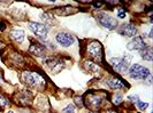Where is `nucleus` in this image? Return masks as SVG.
<instances>
[{
  "label": "nucleus",
  "mask_w": 153,
  "mask_h": 113,
  "mask_svg": "<svg viewBox=\"0 0 153 113\" xmlns=\"http://www.w3.org/2000/svg\"><path fill=\"white\" fill-rule=\"evenodd\" d=\"M33 93L29 89H21L14 94V102L21 107L29 106L33 103Z\"/></svg>",
  "instance_id": "nucleus-6"
},
{
  "label": "nucleus",
  "mask_w": 153,
  "mask_h": 113,
  "mask_svg": "<svg viewBox=\"0 0 153 113\" xmlns=\"http://www.w3.org/2000/svg\"><path fill=\"white\" fill-rule=\"evenodd\" d=\"M0 111H1V109H0Z\"/></svg>",
  "instance_id": "nucleus-33"
},
{
  "label": "nucleus",
  "mask_w": 153,
  "mask_h": 113,
  "mask_svg": "<svg viewBox=\"0 0 153 113\" xmlns=\"http://www.w3.org/2000/svg\"><path fill=\"white\" fill-rule=\"evenodd\" d=\"M149 47V45L145 42V40L143 39V37L140 36H136L135 38H132V40L129 41L127 44V49L129 52H143L144 49H146Z\"/></svg>",
  "instance_id": "nucleus-10"
},
{
  "label": "nucleus",
  "mask_w": 153,
  "mask_h": 113,
  "mask_svg": "<svg viewBox=\"0 0 153 113\" xmlns=\"http://www.w3.org/2000/svg\"><path fill=\"white\" fill-rule=\"evenodd\" d=\"M92 6L96 9H100L105 6V2L104 1H94V2H92Z\"/></svg>",
  "instance_id": "nucleus-26"
},
{
  "label": "nucleus",
  "mask_w": 153,
  "mask_h": 113,
  "mask_svg": "<svg viewBox=\"0 0 153 113\" xmlns=\"http://www.w3.org/2000/svg\"><path fill=\"white\" fill-rule=\"evenodd\" d=\"M44 63H45V65L48 68V70H50L53 74L59 73L62 69L65 68V63H63L62 58H60V57H52V56H48V57H45Z\"/></svg>",
  "instance_id": "nucleus-8"
},
{
  "label": "nucleus",
  "mask_w": 153,
  "mask_h": 113,
  "mask_svg": "<svg viewBox=\"0 0 153 113\" xmlns=\"http://www.w3.org/2000/svg\"><path fill=\"white\" fill-rule=\"evenodd\" d=\"M28 28L29 30L36 36L37 38H39L42 41H44L47 39V33L48 30L46 29V25L44 23H39V22H30L28 24Z\"/></svg>",
  "instance_id": "nucleus-7"
},
{
  "label": "nucleus",
  "mask_w": 153,
  "mask_h": 113,
  "mask_svg": "<svg viewBox=\"0 0 153 113\" xmlns=\"http://www.w3.org/2000/svg\"><path fill=\"white\" fill-rule=\"evenodd\" d=\"M123 101H124V98H123V95L121 93H114V94L111 96V103L115 106L121 105L123 103Z\"/></svg>",
  "instance_id": "nucleus-18"
},
{
  "label": "nucleus",
  "mask_w": 153,
  "mask_h": 113,
  "mask_svg": "<svg viewBox=\"0 0 153 113\" xmlns=\"http://www.w3.org/2000/svg\"><path fill=\"white\" fill-rule=\"evenodd\" d=\"M10 38L14 42H17V44H22L23 41L25 40L27 38V34H25V31L22 30V29H15L10 32Z\"/></svg>",
  "instance_id": "nucleus-15"
},
{
  "label": "nucleus",
  "mask_w": 153,
  "mask_h": 113,
  "mask_svg": "<svg viewBox=\"0 0 153 113\" xmlns=\"http://www.w3.org/2000/svg\"><path fill=\"white\" fill-rule=\"evenodd\" d=\"M127 98H128V101L131 102L132 104H137L138 102H139V95H137V94H135V95H129Z\"/></svg>",
  "instance_id": "nucleus-25"
},
{
  "label": "nucleus",
  "mask_w": 153,
  "mask_h": 113,
  "mask_svg": "<svg viewBox=\"0 0 153 113\" xmlns=\"http://www.w3.org/2000/svg\"><path fill=\"white\" fill-rule=\"evenodd\" d=\"M2 79H4V78H2V73H1V71H0V83H1L2 81H4Z\"/></svg>",
  "instance_id": "nucleus-30"
},
{
  "label": "nucleus",
  "mask_w": 153,
  "mask_h": 113,
  "mask_svg": "<svg viewBox=\"0 0 153 113\" xmlns=\"http://www.w3.org/2000/svg\"><path fill=\"white\" fill-rule=\"evenodd\" d=\"M135 105L137 106V109L139 111H146V110L149 109L150 104H149L147 102H140V101H139L137 104H135Z\"/></svg>",
  "instance_id": "nucleus-23"
},
{
  "label": "nucleus",
  "mask_w": 153,
  "mask_h": 113,
  "mask_svg": "<svg viewBox=\"0 0 153 113\" xmlns=\"http://www.w3.org/2000/svg\"><path fill=\"white\" fill-rule=\"evenodd\" d=\"M61 113H76V106L74 104H67L61 110Z\"/></svg>",
  "instance_id": "nucleus-21"
},
{
  "label": "nucleus",
  "mask_w": 153,
  "mask_h": 113,
  "mask_svg": "<svg viewBox=\"0 0 153 113\" xmlns=\"http://www.w3.org/2000/svg\"><path fill=\"white\" fill-rule=\"evenodd\" d=\"M106 95L107 93L104 90H89L83 97L84 106H86L90 111H99Z\"/></svg>",
  "instance_id": "nucleus-2"
},
{
  "label": "nucleus",
  "mask_w": 153,
  "mask_h": 113,
  "mask_svg": "<svg viewBox=\"0 0 153 113\" xmlns=\"http://www.w3.org/2000/svg\"><path fill=\"white\" fill-rule=\"evenodd\" d=\"M105 85L111 90H123L127 89V82H124L120 77H108L105 79Z\"/></svg>",
  "instance_id": "nucleus-11"
},
{
  "label": "nucleus",
  "mask_w": 153,
  "mask_h": 113,
  "mask_svg": "<svg viewBox=\"0 0 153 113\" xmlns=\"http://www.w3.org/2000/svg\"><path fill=\"white\" fill-rule=\"evenodd\" d=\"M5 113H15L14 111H12V110H8V111H6Z\"/></svg>",
  "instance_id": "nucleus-32"
},
{
  "label": "nucleus",
  "mask_w": 153,
  "mask_h": 113,
  "mask_svg": "<svg viewBox=\"0 0 153 113\" xmlns=\"http://www.w3.org/2000/svg\"><path fill=\"white\" fill-rule=\"evenodd\" d=\"M85 52L89 58H91L92 62L94 63H104L105 61V54H104V48L101 42L98 40H92L90 41L86 47H85Z\"/></svg>",
  "instance_id": "nucleus-3"
},
{
  "label": "nucleus",
  "mask_w": 153,
  "mask_h": 113,
  "mask_svg": "<svg viewBox=\"0 0 153 113\" xmlns=\"http://www.w3.org/2000/svg\"><path fill=\"white\" fill-rule=\"evenodd\" d=\"M32 104H35L36 107H38L39 110H42L43 112H46V111L50 109L48 99H47V97L44 96V95H39V96H37L36 101H35Z\"/></svg>",
  "instance_id": "nucleus-14"
},
{
  "label": "nucleus",
  "mask_w": 153,
  "mask_h": 113,
  "mask_svg": "<svg viewBox=\"0 0 153 113\" xmlns=\"http://www.w3.org/2000/svg\"><path fill=\"white\" fill-rule=\"evenodd\" d=\"M96 18H97V22L99 23L102 28L109 31L115 30L119 26V22H117L116 17H114L111 13H107V12H98L96 14Z\"/></svg>",
  "instance_id": "nucleus-5"
},
{
  "label": "nucleus",
  "mask_w": 153,
  "mask_h": 113,
  "mask_svg": "<svg viewBox=\"0 0 153 113\" xmlns=\"http://www.w3.org/2000/svg\"><path fill=\"white\" fill-rule=\"evenodd\" d=\"M128 75L129 78L132 80H136V81H145L147 79V77L151 75V71L150 69L139 64V63H135V64H131L129 69H128Z\"/></svg>",
  "instance_id": "nucleus-4"
},
{
  "label": "nucleus",
  "mask_w": 153,
  "mask_h": 113,
  "mask_svg": "<svg viewBox=\"0 0 153 113\" xmlns=\"http://www.w3.org/2000/svg\"><path fill=\"white\" fill-rule=\"evenodd\" d=\"M88 113H100L99 111H89Z\"/></svg>",
  "instance_id": "nucleus-31"
},
{
  "label": "nucleus",
  "mask_w": 153,
  "mask_h": 113,
  "mask_svg": "<svg viewBox=\"0 0 153 113\" xmlns=\"http://www.w3.org/2000/svg\"><path fill=\"white\" fill-rule=\"evenodd\" d=\"M6 28H7V23L4 22V21H1V22H0V33L6 30Z\"/></svg>",
  "instance_id": "nucleus-27"
},
{
  "label": "nucleus",
  "mask_w": 153,
  "mask_h": 113,
  "mask_svg": "<svg viewBox=\"0 0 153 113\" xmlns=\"http://www.w3.org/2000/svg\"><path fill=\"white\" fill-rule=\"evenodd\" d=\"M71 10L73 12H76V8H73L71 6H62V7H56L53 10V13L55 15L59 16H68L71 14Z\"/></svg>",
  "instance_id": "nucleus-17"
},
{
  "label": "nucleus",
  "mask_w": 153,
  "mask_h": 113,
  "mask_svg": "<svg viewBox=\"0 0 153 113\" xmlns=\"http://www.w3.org/2000/svg\"><path fill=\"white\" fill-rule=\"evenodd\" d=\"M10 105H12V103H10L9 97L7 95L0 93V109H6V107H9Z\"/></svg>",
  "instance_id": "nucleus-20"
},
{
  "label": "nucleus",
  "mask_w": 153,
  "mask_h": 113,
  "mask_svg": "<svg viewBox=\"0 0 153 113\" xmlns=\"http://www.w3.org/2000/svg\"><path fill=\"white\" fill-rule=\"evenodd\" d=\"M46 50H47V48L43 44H39L38 41H32L29 47V53L36 57H44Z\"/></svg>",
  "instance_id": "nucleus-13"
},
{
  "label": "nucleus",
  "mask_w": 153,
  "mask_h": 113,
  "mask_svg": "<svg viewBox=\"0 0 153 113\" xmlns=\"http://www.w3.org/2000/svg\"><path fill=\"white\" fill-rule=\"evenodd\" d=\"M126 17H127V12H126V9L119 8L117 12H116V20H117V18L123 20V18H126Z\"/></svg>",
  "instance_id": "nucleus-24"
},
{
  "label": "nucleus",
  "mask_w": 153,
  "mask_h": 113,
  "mask_svg": "<svg viewBox=\"0 0 153 113\" xmlns=\"http://www.w3.org/2000/svg\"><path fill=\"white\" fill-rule=\"evenodd\" d=\"M13 1H0V5H6L5 7H7V5H12Z\"/></svg>",
  "instance_id": "nucleus-28"
},
{
  "label": "nucleus",
  "mask_w": 153,
  "mask_h": 113,
  "mask_svg": "<svg viewBox=\"0 0 153 113\" xmlns=\"http://www.w3.org/2000/svg\"><path fill=\"white\" fill-rule=\"evenodd\" d=\"M106 113H119V112H116L115 110H107V111H106Z\"/></svg>",
  "instance_id": "nucleus-29"
},
{
  "label": "nucleus",
  "mask_w": 153,
  "mask_h": 113,
  "mask_svg": "<svg viewBox=\"0 0 153 113\" xmlns=\"http://www.w3.org/2000/svg\"><path fill=\"white\" fill-rule=\"evenodd\" d=\"M83 66H84L85 70H88L89 72H91L93 74H99L100 72H101V70H102L99 64H97V63H94V62L89 61V60L84 61Z\"/></svg>",
  "instance_id": "nucleus-16"
},
{
  "label": "nucleus",
  "mask_w": 153,
  "mask_h": 113,
  "mask_svg": "<svg viewBox=\"0 0 153 113\" xmlns=\"http://www.w3.org/2000/svg\"><path fill=\"white\" fill-rule=\"evenodd\" d=\"M74 105L78 107V109H82L84 107V102H83V96H75L74 97Z\"/></svg>",
  "instance_id": "nucleus-22"
},
{
  "label": "nucleus",
  "mask_w": 153,
  "mask_h": 113,
  "mask_svg": "<svg viewBox=\"0 0 153 113\" xmlns=\"http://www.w3.org/2000/svg\"><path fill=\"white\" fill-rule=\"evenodd\" d=\"M140 56L146 62H152L153 61V52H152V48L149 46L146 49H144L143 52H140Z\"/></svg>",
  "instance_id": "nucleus-19"
},
{
  "label": "nucleus",
  "mask_w": 153,
  "mask_h": 113,
  "mask_svg": "<svg viewBox=\"0 0 153 113\" xmlns=\"http://www.w3.org/2000/svg\"><path fill=\"white\" fill-rule=\"evenodd\" d=\"M55 41L58 42V45L63 48H69L75 44L76 38L68 32H58L55 34Z\"/></svg>",
  "instance_id": "nucleus-9"
},
{
  "label": "nucleus",
  "mask_w": 153,
  "mask_h": 113,
  "mask_svg": "<svg viewBox=\"0 0 153 113\" xmlns=\"http://www.w3.org/2000/svg\"><path fill=\"white\" fill-rule=\"evenodd\" d=\"M120 34H122L127 38H135L137 36L138 30L137 26L134 24V23H127V24H122L120 26Z\"/></svg>",
  "instance_id": "nucleus-12"
},
{
  "label": "nucleus",
  "mask_w": 153,
  "mask_h": 113,
  "mask_svg": "<svg viewBox=\"0 0 153 113\" xmlns=\"http://www.w3.org/2000/svg\"><path fill=\"white\" fill-rule=\"evenodd\" d=\"M21 81L28 88L36 90H44L46 88V79L37 71L24 70L21 72Z\"/></svg>",
  "instance_id": "nucleus-1"
},
{
  "label": "nucleus",
  "mask_w": 153,
  "mask_h": 113,
  "mask_svg": "<svg viewBox=\"0 0 153 113\" xmlns=\"http://www.w3.org/2000/svg\"><path fill=\"white\" fill-rule=\"evenodd\" d=\"M150 113H152V112H150Z\"/></svg>",
  "instance_id": "nucleus-34"
}]
</instances>
